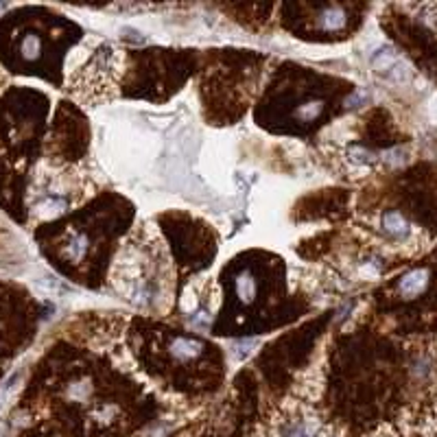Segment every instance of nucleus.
<instances>
[{
    "instance_id": "1",
    "label": "nucleus",
    "mask_w": 437,
    "mask_h": 437,
    "mask_svg": "<svg viewBox=\"0 0 437 437\" xmlns=\"http://www.w3.org/2000/svg\"><path fill=\"white\" fill-rule=\"evenodd\" d=\"M426 284H429V272L426 269H414L398 282V291H400L402 298H416L426 289Z\"/></svg>"
},
{
    "instance_id": "2",
    "label": "nucleus",
    "mask_w": 437,
    "mask_h": 437,
    "mask_svg": "<svg viewBox=\"0 0 437 437\" xmlns=\"http://www.w3.org/2000/svg\"><path fill=\"white\" fill-rule=\"evenodd\" d=\"M202 342H197V339L192 337H173L171 339V346H168V350H171V354L180 361H190V359H197L202 354Z\"/></svg>"
},
{
    "instance_id": "3",
    "label": "nucleus",
    "mask_w": 437,
    "mask_h": 437,
    "mask_svg": "<svg viewBox=\"0 0 437 437\" xmlns=\"http://www.w3.org/2000/svg\"><path fill=\"white\" fill-rule=\"evenodd\" d=\"M234 291H236V298H238L243 304H250V302H254L256 296H258V282H256V278H254L250 272H243V274H238L236 280H234Z\"/></svg>"
},
{
    "instance_id": "4",
    "label": "nucleus",
    "mask_w": 437,
    "mask_h": 437,
    "mask_svg": "<svg viewBox=\"0 0 437 437\" xmlns=\"http://www.w3.org/2000/svg\"><path fill=\"white\" fill-rule=\"evenodd\" d=\"M400 62H402V59L392 51V48H380V51H376L374 57H372V68H374L376 72H380V75L390 77V72H392Z\"/></svg>"
},
{
    "instance_id": "5",
    "label": "nucleus",
    "mask_w": 437,
    "mask_h": 437,
    "mask_svg": "<svg viewBox=\"0 0 437 437\" xmlns=\"http://www.w3.org/2000/svg\"><path fill=\"white\" fill-rule=\"evenodd\" d=\"M383 228H385L387 234H392L394 238H404L409 234V223L400 212L383 214Z\"/></svg>"
},
{
    "instance_id": "6",
    "label": "nucleus",
    "mask_w": 437,
    "mask_h": 437,
    "mask_svg": "<svg viewBox=\"0 0 437 437\" xmlns=\"http://www.w3.org/2000/svg\"><path fill=\"white\" fill-rule=\"evenodd\" d=\"M64 254L72 262H81L86 258V254H88V236L86 234H72L70 240L66 243Z\"/></svg>"
},
{
    "instance_id": "7",
    "label": "nucleus",
    "mask_w": 437,
    "mask_h": 437,
    "mask_svg": "<svg viewBox=\"0 0 437 437\" xmlns=\"http://www.w3.org/2000/svg\"><path fill=\"white\" fill-rule=\"evenodd\" d=\"M346 24V13L342 7H326L322 13V27L326 31H337Z\"/></svg>"
},
{
    "instance_id": "8",
    "label": "nucleus",
    "mask_w": 437,
    "mask_h": 437,
    "mask_svg": "<svg viewBox=\"0 0 437 437\" xmlns=\"http://www.w3.org/2000/svg\"><path fill=\"white\" fill-rule=\"evenodd\" d=\"M320 114H322V101H308V103L300 105L298 120H302V123H310V120L320 118Z\"/></svg>"
},
{
    "instance_id": "9",
    "label": "nucleus",
    "mask_w": 437,
    "mask_h": 437,
    "mask_svg": "<svg viewBox=\"0 0 437 437\" xmlns=\"http://www.w3.org/2000/svg\"><path fill=\"white\" fill-rule=\"evenodd\" d=\"M37 210H40V214H44V216H55V214H59V212L66 210V202H64V199H57V197H51V199L42 202V204L37 206Z\"/></svg>"
},
{
    "instance_id": "10",
    "label": "nucleus",
    "mask_w": 437,
    "mask_h": 437,
    "mask_svg": "<svg viewBox=\"0 0 437 437\" xmlns=\"http://www.w3.org/2000/svg\"><path fill=\"white\" fill-rule=\"evenodd\" d=\"M20 51H22V55L27 57V59H35L40 55V51H42V44H40V40L35 35H27V37L22 40Z\"/></svg>"
},
{
    "instance_id": "11",
    "label": "nucleus",
    "mask_w": 437,
    "mask_h": 437,
    "mask_svg": "<svg viewBox=\"0 0 437 437\" xmlns=\"http://www.w3.org/2000/svg\"><path fill=\"white\" fill-rule=\"evenodd\" d=\"M350 156H352V162H356V164H368V153L363 151L361 147H354L350 151Z\"/></svg>"
},
{
    "instance_id": "12",
    "label": "nucleus",
    "mask_w": 437,
    "mask_h": 437,
    "mask_svg": "<svg viewBox=\"0 0 437 437\" xmlns=\"http://www.w3.org/2000/svg\"><path fill=\"white\" fill-rule=\"evenodd\" d=\"M429 112H431V118H433L435 123H437V96H435V99L431 101V110H429Z\"/></svg>"
}]
</instances>
